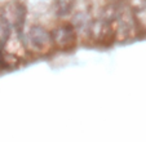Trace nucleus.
I'll return each mask as SVG.
<instances>
[{"mask_svg":"<svg viewBox=\"0 0 146 142\" xmlns=\"http://www.w3.org/2000/svg\"><path fill=\"white\" fill-rule=\"evenodd\" d=\"M54 48L52 33L43 26L34 25L26 34V49L38 56L49 54Z\"/></svg>","mask_w":146,"mask_h":142,"instance_id":"f257e3e1","label":"nucleus"},{"mask_svg":"<svg viewBox=\"0 0 146 142\" xmlns=\"http://www.w3.org/2000/svg\"><path fill=\"white\" fill-rule=\"evenodd\" d=\"M113 27L116 40H127L135 35L136 22L132 14V9L128 5L118 7L113 18Z\"/></svg>","mask_w":146,"mask_h":142,"instance_id":"f03ea898","label":"nucleus"},{"mask_svg":"<svg viewBox=\"0 0 146 142\" xmlns=\"http://www.w3.org/2000/svg\"><path fill=\"white\" fill-rule=\"evenodd\" d=\"M88 34L91 39L102 45H110L115 40V34L113 27V18L101 17L93 21L88 27Z\"/></svg>","mask_w":146,"mask_h":142,"instance_id":"7ed1b4c3","label":"nucleus"},{"mask_svg":"<svg viewBox=\"0 0 146 142\" xmlns=\"http://www.w3.org/2000/svg\"><path fill=\"white\" fill-rule=\"evenodd\" d=\"M0 16L3 17L4 21L8 23L12 30L19 34L23 27V22H25L26 8L22 3L13 0V1H9L4 7Z\"/></svg>","mask_w":146,"mask_h":142,"instance_id":"20e7f679","label":"nucleus"},{"mask_svg":"<svg viewBox=\"0 0 146 142\" xmlns=\"http://www.w3.org/2000/svg\"><path fill=\"white\" fill-rule=\"evenodd\" d=\"M52 39L54 48L61 50H70L76 45V29L71 23H64L52 31Z\"/></svg>","mask_w":146,"mask_h":142,"instance_id":"39448f33","label":"nucleus"},{"mask_svg":"<svg viewBox=\"0 0 146 142\" xmlns=\"http://www.w3.org/2000/svg\"><path fill=\"white\" fill-rule=\"evenodd\" d=\"M72 8H74V1L72 0H58L56 11H57L58 16H66L67 13H70L72 11Z\"/></svg>","mask_w":146,"mask_h":142,"instance_id":"423d86ee","label":"nucleus"},{"mask_svg":"<svg viewBox=\"0 0 146 142\" xmlns=\"http://www.w3.org/2000/svg\"><path fill=\"white\" fill-rule=\"evenodd\" d=\"M127 4L132 11H143L146 9V0H127Z\"/></svg>","mask_w":146,"mask_h":142,"instance_id":"0eeeda50","label":"nucleus"}]
</instances>
